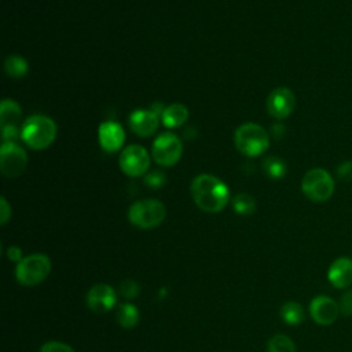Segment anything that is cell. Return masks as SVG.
<instances>
[{"label":"cell","mask_w":352,"mask_h":352,"mask_svg":"<svg viewBox=\"0 0 352 352\" xmlns=\"http://www.w3.org/2000/svg\"><path fill=\"white\" fill-rule=\"evenodd\" d=\"M191 197L195 205L208 213H217L230 201L228 187L213 175H198L191 182Z\"/></svg>","instance_id":"cell-1"},{"label":"cell","mask_w":352,"mask_h":352,"mask_svg":"<svg viewBox=\"0 0 352 352\" xmlns=\"http://www.w3.org/2000/svg\"><path fill=\"white\" fill-rule=\"evenodd\" d=\"M56 136V124L45 116H32L25 120L21 138L32 150L47 148Z\"/></svg>","instance_id":"cell-2"},{"label":"cell","mask_w":352,"mask_h":352,"mask_svg":"<svg viewBox=\"0 0 352 352\" xmlns=\"http://www.w3.org/2000/svg\"><path fill=\"white\" fill-rule=\"evenodd\" d=\"M235 146L246 157L261 155L270 146L268 132L258 124L246 122L235 132Z\"/></svg>","instance_id":"cell-3"},{"label":"cell","mask_w":352,"mask_h":352,"mask_svg":"<svg viewBox=\"0 0 352 352\" xmlns=\"http://www.w3.org/2000/svg\"><path fill=\"white\" fill-rule=\"evenodd\" d=\"M166 216L164 204L158 199H140L133 202L128 210V220L143 230L158 227Z\"/></svg>","instance_id":"cell-4"},{"label":"cell","mask_w":352,"mask_h":352,"mask_svg":"<svg viewBox=\"0 0 352 352\" xmlns=\"http://www.w3.org/2000/svg\"><path fill=\"white\" fill-rule=\"evenodd\" d=\"M51 272V260L43 253H34L23 257L15 268V278L23 286H36L41 283Z\"/></svg>","instance_id":"cell-5"},{"label":"cell","mask_w":352,"mask_h":352,"mask_svg":"<svg viewBox=\"0 0 352 352\" xmlns=\"http://www.w3.org/2000/svg\"><path fill=\"white\" fill-rule=\"evenodd\" d=\"M334 187L336 184L331 175L322 168L309 169L301 180V190L312 202H324L330 199Z\"/></svg>","instance_id":"cell-6"},{"label":"cell","mask_w":352,"mask_h":352,"mask_svg":"<svg viewBox=\"0 0 352 352\" xmlns=\"http://www.w3.org/2000/svg\"><path fill=\"white\" fill-rule=\"evenodd\" d=\"M183 153L182 140L172 132L161 133L153 143L151 154L157 164L162 166L175 165Z\"/></svg>","instance_id":"cell-7"},{"label":"cell","mask_w":352,"mask_h":352,"mask_svg":"<svg viewBox=\"0 0 352 352\" xmlns=\"http://www.w3.org/2000/svg\"><path fill=\"white\" fill-rule=\"evenodd\" d=\"M118 164L125 175L131 177H138L148 170L150 155L144 147L139 144H132L121 151Z\"/></svg>","instance_id":"cell-8"},{"label":"cell","mask_w":352,"mask_h":352,"mask_svg":"<svg viewBox=\"0 0 352 352\" xmlns=\"http://www.w3.org/2000/svg\"><path fill=\"white\" fill-rule=\"evenodd\" d=\"M28 164L26 153L14 142H4L0 148V168L7 177H15L23 173Z\"/></svg>","instance_id":"cell-9"},{"label":"cell","mask_w":352,"mask_h":352,"mask_svg":"<svg viewBox=\"0 0 352 352\" xmlns=\"http://www.w3.org/2000/svg\"><path fill=\"white\" fill-rule=\"evenodd\" d=\"M294 107H296V96L286 87L275 88L267 98V111L274 118L282 120L289 117L294 110Z\"/></svg>","instance_id":"cell-10"},{"label":"cell","mask_w":352,"mask_h":352,"mask_svg":"<svg viewBox=\"0 0 352 352\" xmlns=\"http://www.w3.org/2000/svg\"><path fill=\"white\" fill-rule=\"evenodd\" d=\"M309 315L320 326L333 324L340 315L338 302L329 296H316L309 302Z\"/></svg>","instance_id":"cell-11"},{"label":"cell","mask_w":352,"mask_h":352,"mask_svg":"<svg viewBox=\"0 0 352 352\" xmlns=\"http://www.w3.org/2000/svg\"><path fill=\"white\" fill-rule=\"evenodd\" d=\"M117 302L114 289L106 283L94 285L87 293V305L91 311L98 314L109 312Z\"/></svg>","instance_id":"cell-12"},{"label":"cell","mask_w":352,"mask_h":352,"mask_svg":"<svg viewBox=\"0 0 352 352\" xmlns=\"http://www.w3.org/2000/svg\"><path fill=\"white\" fill-rule=\"evenodd\" d=\"M128 122L135 135L140 138H148L157 131L160 120L155 111L147 110V109H139L131 113Z\"/></svg>","instance_id":"cell-13"},{"label":"cell","mask_w":352,"mask_h":352,"mask_svg":"<svg viewBox=\"0 0 352 352\" xmlns=\"http://www.w3.org/2000/svg\"><path fill=\"white\" fill-rule=\"evenodd\" d=\"M99 143L104 151L114 153L121 148L125 140V132L122 126L116 121H104L99 125L98 131Z\"/></svg>","instance_id":"cell-14"},{"label":"cell","mask_w":352,"mask_h":352,"mask_svg":"<svg viewBox=\"0 0 352 352\" xmlns=\"http://www.w3.org/2000/svg\"><path fill=\"white\" fill-rule=\"evenodd\" d=\"M327 279L336 289H346L352 285V258L338 257L336 258L329 270Z\"/></svg>","instance_id":"cell-15"},{"label":"cell","mask_w":352,"mask_h":352,"mask_svg":"<svg viewBox=\"0 0 352 352\" xmlns=\"http://www.w3.org/2000/svg\"><path fill=\"white\" fill-rule=\"evenodd\" d=\"M22 117V109L11 99H4L0 104V125L3 128H18Z\"/></svg>","instance_id":"cell-16"},{"label":"cell","mask_w":352,"mask_h":352,"mask_svg":"<svg viewBox=\"0 0 352 352\" xmlns=\"http://www.w3.org/2000/svg\"><path fill=\"white\" fill-rule=\"evenodd\" d=\"M162 122L168 128H176L183 125L188 118V110L182 103H172L161 113Z\"/></svg>","instance_id":"cell-17"},{"label":"cell","mask_w":352,"mask_h":352,"mask_svg":"<svg viewBox=\"0 0 352 352\" xmlns=\"http://www.w3.org/2000/svg\"><path fill=\"white\" fill-rule=\"evenodd\" d=\"M140 314L136 305L131 302H124L117 309V322L124 329H132L138 324Z\"/></svg>","instance_id":"cell-18"},{"label":"cell","mask_w":352,"mask_h":352,"mask_svg":"<svg viewBox=\"0 0 352 352\" xmlns=\"http://www.w3.org/2000/svg\"><path fill=\"white\" fill-rule=\"evenodd\" d=\"M280 316L285 323L290 326H296L304 320V309L301 304L296 301H287L280 308Z\"/></svg>","instance_id":"cell-19"},{"label":"cell","mask_w":352,"mask_h":352,"mask_svg":"<svg viewBox=\"0 0 352 352\" xmlns=\"http://www.w3.org/2000/svg\"><path fill=\"white\" fill-rule=\"evenodd\" d=\"M28 69H29L28 62L25 60V58L19 55H10L4 60V70L10 77H14V78L23 77L28 73Z\"/></svg>","instance_id":"cell-20"},{"label":"cell","mask_w":352,"mask_h":352,"mask_svg":"<svg viewBox=\"0 0 352 352\" xmlns=\"http://www.w3.org/2000/svg\"><path fill=\"white\" fill-rule=\"evenodd\" d=\"M232 206H234V210L238 213V214H243V216H248V214H252L256 209V201L252 195L246 194V192H241V194H236L232 199Z\"/></svg>","instance_id":"cell-21"},{"label":"cell","mask_w":352,"mask_h":352,"mask_svg":"<svg viewBox=\"0 0 352 352\" xmlns=\"http://www.w3.org/2000/svg\"><path fill=\"white\" fill-rule=\"evenodd\" d=\"M268 352H296V345L290 337L276 334L268 341Z\"/></svg>","instance_id":"cell-22"},{"label":"cell","mask_w":352,"mask_h":352,"mask_svg":"<svg viewBox=\"0 0 352 352\" xmlns=\"http://www.w3.org/2000/svg\"><path fill=\"white\" fill-rule=\"evenodd\" d=\"M263 168L265 170V173L272 177V179H280L285 176L286 173V164L278 158V157H270L264 161L263 164Z\"/></svg>","instance_id":"cell-23"},{"label":"cell","mask_w":352,"mask_h":352,"mask_svg":"<svg viewBox=\"0 0 352 352\" xmlns=\"http://www.w3.org/2000/svg\"><path fill=\"white\" fill-rule=\"evenodd\" d=\"M120 293L124 296V298H136L140 293V286L136 280L133 279H125L120 285Z\"/></svg>","instance_id":"cell-24"},{"label":"cell","mask_w":352,"mask_h":352,"mask_svg":"<svg viewBox=\"0 0 352 352\" xmlns=\"http://www.w3.org/2000/svg\"><path fill=\"white\" fill-rule=\"evenodd\" d=\"M40 352H76V351L65 342L48 341L40 348Z\"/></svg>","instance_id":"cell-25"},{"label":"cell","mask_w":352,"mask_h":352,"mask_svg":"<svg viewBox=\"0 0 352 352\" xmlns=\"http://www.w3.org/2000/svg\"><path fill=\"white\" fill-rule=\"evenodd\" d=\"M340 314L344 316H352V290H346L342 293L340 302Z\"/></svg>","instance_id":"cell-26"},{"label":"cell","mask_w":352,"mask_h":352,"mask_svg":"<svg viewBox=\"0 0 352 352\" xmlns=\"http://www.w3.org/2000/svg\"><path fill=\"white\" fill-rule=\"evenodd\" d=\"M164 182H165V176L160 170H154L146 176V184L150 187H154V188L162 186Z\"/></svg>","instance_id":"cell-27"},{"label":"cell","mask_w":352,"mask_h":352,"mask_svg":"<svg viewBox=\"0 0 352 352\" xmlns=\"http://www.w3.org/2000/svg\"><path fill=\"white\" fill-rule=\"evenodd\" d=\"M337 175L342 180H351L352 179V161H344L337 168Z\"/></svg>","instance_id":"cell-28"},{"label":"cell","mask_w":352,"mask_h":352,"mask_svg":"<svg viewBox=\"0 0 352 352\" xmlns=\"http://www.w3.org/2000/svg\"><path fill=\"white\" fill-rule=\"evenodd\" d=\"M10 217H11V206L8 205L7 199L4 197H1V199H0V223L6 224Z\"/></svg>","instance_id":"cell-29"},{"label":"cell","mask_w":352,"mask_h":352,"mask_svg":"<svg viewBox=\"0 0 352 352\" xmlns=\"http://www.w3.org/2000/svg\"><path fill=\"white\" fill-rule=\"evenodd\" d=\"M7 257L11 260V261H15L16 264L23 258L22 256V250L18 248V246H10L8 250H7Z\"/></svg>","instance_id":"cell-30"}]
</instances>
